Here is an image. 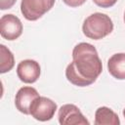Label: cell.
<instances>
[{"instance_id": "1", "label": "cell", "mask_w": 125, "mask_h": 125, "mask_svg": "<svg viewBox=\"0 0 125 125\" xmlns=\"http://www.w3.org/2000/svg\"><path fill=\"white\" fill-rule=\"evenodd\" d=\"M103 71V63L96 48L86 42L72 50V62L65 68V77L73 85L86 87L93 84Z\"/></svg>"}, {"instance_id": "2", "label": "cell", "mask_w": 125, "mask_h": 125, "mask_svg": "<svg viewBox=\"0 0 125 125\" xmlns=\"http://www.w3.org/2000/svg\"><path fill=\"white\" fill-rule=\"evenodd\" d=\"M113 30L111 19L103 13H94L87 17L82 25L83 34L93 40H100Z\"/></svg>"}, {"instance_id": "3", "label": "cell", "mask_w": 125, "mask_h": 125, "mask_svg": "<svg viewBox=\"0 0 125 125\" xmlns=\"http://www.w3.org/2000/svg\"><path fill=\"white\" fill-rule=\"evenodd\" d=\"M55 4V0H21V12L27 21H37L49 12Z\"/></svg>"}, {"instance_id": "4", "label": "cell", "mask_w": 125, "mask_h": 125, "mask_svg": "<svg viewBox=\"0 0 125 125\" xmlns=\"http://www.w3.org/2000/svg\"><path fill=\"white\" fill-rule=\"evenodd\" d=\"M57 104L47 97L36 98L30 105L29 114L38 121H49L51 120L57 110Z\"/></svg>"}, {"instance_id": "5", "label": "cell", "mask_w": 125, "mask_h": 125, "mask_svg": "<svg viewBox=\"0 0 125 125\" xmlns=\"http://www.w3.org/2000/svg\"><path fill=\"white\" fill-rule=\"evenodd\" d=\"M58 119L62 125H89L90 123L73 104L62 105L58 112Z\"/></svg>"}, {"instance_id": "6", "label": "cell", "mask_w": 125, "mask_h": 125, "mask_svg": "<svg viewBox=\"0 0 125 125\" xmlns=\"http://www.w3.org/2000/svg\"><path fill=\"white\" fill-rule=\"evenodd\" d=\"M0 33L6 40L13 41L18 39L22 33V23L21 20L13 14L2 16L0 20Z\"/></svg>"}, {"instance_id": "7", "label": "cell", "mask_w": 125, "mask_h": 125, "mask_svg": "<svg viewBox=\"0 0 125 125\" xmlns=\"http://www.w3.org/2000/svg\"><path fill=\"white\" fill-rule=\"evenodd\" d=\"M41 68L34 60H23L17 66V75L21 81L27 84L36 82L40 76Z\"/></svg>"}, {"instance_id": "8", "label": "cell", "mask_w": 125, "mask_h": 125, "mask_svg": "<svg viewBox=\"0 0 125 125\" xmlns=\"http://www.w3.org/2000/svg\"><path fill=\"white\" fill-rule=\"evenodd\" d=\"M39 97V94L37 90L30 86H24L19 89V91L16 94L15 97V105L17 109L23 113V114H29L30 105L33 103V101Z\"/></svg>"}, {"instance_id": "9", "label": "cell", "mask_w": 125, "mask_h": 125, "mask_svg": "<svg viewBox=\"0 0 125 125\" xmlns=\"http://www.w3.org/2000/svg\"><path fill=\"white\" fill-rule=\"evenodd\" d=\"M107 70L112 77L125 80V53H116L107 61Z\"/></svg>"}, {"instance_id": "10", "label": "cell", "mask_w": 125, "mask_h": 125, "mask_svg": "<svg viewBox=\"0 0 125 125\" xmlns=\"http://www.w3.org/2000/svg\"><path fill=\"white\" fill-rule=\"evenodd\" d=\"M96 125H119L120 120L118 115L109 107L101 106L95 112Z\"/></svg>"}, {"instance_id": "11", "label": "cell", "mask_w": 125, "mask_h": 125, "mask_svg": "<svg viewBox=\"0 0 125 125\" xmlns=\"http://www.w3.org/2000/svg\"><path fill=\"white\" fill-rule=\"evenodd\" d=\"M15 65L13 53L3 44L0 45V73L10 71Z\"/></svg>"}, {"instance_id": "12", "label": "cell", "mask_w": 125, "mask_h": 125, "mask_svg": "<svg viewBox=\"0 0 125 125\" xmlns=\"http://www.w3.org/2000/svg\"><path fill=\"white\" fill-rule=\"evenodd\" d=\"M93 2L101 8H110L117 2V0H93Z\"/></svg>"}, {"instance_id": "13", "label": "cell", "mask_w": 125, "mask_h": 125, "mask_svg": "<svg viewBox=\"0 0 125 125\" xmlns=\"http://www.w3.org/2000/svg\"><path fill=\"white\" fill-rule=\"evenodd\" d=\"M16 2H17V0H0V9L2 11L11 9L15 5Z\"/></svg>"}, {"instance_id": "14", "label": "cell", "mask_w": 125, "mask_h": 125, "mask_svg": "<svg viewBox=\"0 0 125 125\" xmlns=\"http://www.w3.org/2000/svg\"><path fill=\"white\" fill-rule=\"evenodd\" d=\"M86 1H87V0H62V2H63L65 5H67V6L71 7V8L79 7V6L83 5Z\"/></svg>"}, {"instance_id": "15", "label": "cell", "mask_w": 125, "mask_h": 125, "mask_svg": "<svg viewBox=\"0 0 125 125\" xmlns=\"http://www.w3.org/2000/svg\"><path fill=\"white\" fill-rule=\"evenodd\" d=\"M123 116H124V118H125V108L123 109Z\"/></svg>"}, {"instance_id": "16", "label": "cell", "mask_w": 125, "mask_h": 125, "mask_svg": "<svg viewBox=\"0 0 125 125\" xmlns=\"http://www.w3.org/2000/svg\"><path fill=\"white\" fill-rule=\"evenodd\" d=\"M124 22H125V13H124Z\"/></svg>"}]
</instances>
